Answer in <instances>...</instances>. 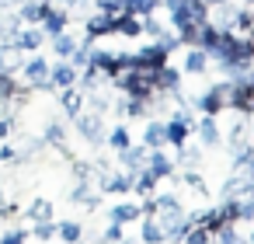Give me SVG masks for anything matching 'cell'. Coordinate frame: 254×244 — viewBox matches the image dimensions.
<instances>
[{"label": "cell", "mask_w": 254, "mask_h": 244, "mask_svg": "<svg viewBox=\"0 0 254 244\" xmlns=\"http://www.w3.org/2000/svg\"><path fill=\"white\" fill-rule=\"evenodd\" d=\"M191 126H195V119H191V112H188V108H178V112H171V119L164 122L167 143H171V147H181V143H188V136H191Z\"/></svg>", "instance_id": "cell-1"}, {"label": "cell", "mask_w": 254, "mask_h": 244, "mask_svg": "<svg viewBox=\"0 0 254 244\" xmlns=\"http://www.w3.org/2000/svg\"><path fill=\"white\" fill-rule=\"evenodd\" d=\"M21 81L35 91H49V63L35 53V56H25V63H21Z\"/></svg>", "instance_id": "cell-2"}, {"label": "cell", "mask_w": 254, "mask_h": 244, "mask_svg": "<svg viewBox=\"0 0 254 244\" xmlns=\"http://www.w3.org/2000/svg\"><path fill=\"white\" fill-rule=\"evenodd\" d=\"M73 122H77V133L91 143V147H105V122H101V115L98 112H77L73 115Z\"/></svg>", "instance_id": "cell-3"}, {"label": "cell", "mask_w": 254, "mask_h": 244, "mask_svg": "<svg viewBox=\"0 0 254 244\" xmlns=\"http://www.w3.org/2000/svg\"><path fill=\"white\" fill-rule=\"evenodd\" d=\"M80 77V70L70 63V60H60L56 67H49V91H63V87H73Z\"/></svg>", "instance_id": "cell-4"}, {"label": "cell", "mask_w": 254, "mask_h": 244, "mask_svg": "<svg viewBox=\"0 0 254 244\" xmlns=\"http://www.w3.org/2000/svg\"><path fill=\"white\" fill-rule=\"evenodd\" d=\"M84 28H87V35H91V39L115 35V14H108V11H94V14H87Z\"/></svg>", "instance_id": "cell-5"}, {"label": "cell", "mask_w": 254, "mask_h": 244, "mask_svg": "<svg viewBox=\"0 0 254 244\" xmlns=\"http://www.w3.org/2000/svg\"><path fill=\"white\" fill-rule=\"evenodd\" d=\"M191 133L198 136L202 147H219V140H223V136H219V126H216V115H202V119L191 126Z\"/></svg>", "instance_id": "cell-6"}, {"label": "cell", "mask_w": 254, "mask_h": 244, "mask_svg": "<svg viewBox=\"0 0 254 244\" xmlns=\"http://www.w3.org/2000/svg\"><path fill=\"white\" fill-rule=\"evenodd\" d=\"M143 167H146L150 174H157L160 181L174 174V164H171V157L164 154V147H157V150H146V164H143Z\"/></svg>", "instance_id": "cell-7"}, {"label": "cell", "mask_w": 254, "mask_h": 244, "mask_svg": "<svg viewBox=\"0 0 254 244\" xmlns=\"http://www.w3.org/2000/svg\"><path fill=\"white\" fill-rule=\"evenodd\" d=\"M209 53L205 49H198V46H188V56H185V74H191V77H202V74H209Z\"/></svg>", "instance_id": "cell-8"}, {"label": "cell", "mask_w": 254, "mask_h": 244, "mask_svg": "<svg viewBox=\"0 0 254 244\" xmlns=\"http://www.w3.org/2000/svg\"><path fill=\"white\" fill-rule=\"evenodd\" d=\"M153 87H157V91H174V87H181V70H174L171 63H160V67L153 70Z\"/></svg>", "instance_id": "cell-9"}, {"label": "cell", "mask_w": 254, "mask_h": 244, "mask_svg": "<svg viewBox=\"0 0 254 244\" xmlns=\"http://www.w3.org/2000/svg\"><path fill=\"white\" fill-rule=\"evenodd\" d=\"M119 154V164H122V171H129V174H136L143 164H146V147H126V150H115Z\"/></svg>", "instance_id": "cell-10"}, {"label": "cell", "mask_w": 254, "mask_h": 244, "mask_svg": "<svg viewBox=\"0 0 254 244\" xmlns=\"http://www.w3.org/2000/svg\"><path fill=\"white\" fill-rule=\"evenodd\" d=\"M66 25H70V14L60 11V7H49L46 18L39 21V28H42L46 35H60V32H66Z\"/></svg>", "instance_id": "cell-11"}, {"label": "cell", "mask_w": 254, "mask_h": 244, "mask_svg": "<svg viewBox=\"0 0 254 244\" xmlns=\"http://www.w3.org/2000/svg\"><path fill=\"white\" fill-rule=\"evenodd\" d=\"M46 39H49V35H46L39 25H28V28L18 32V46H21L25 53H39V49L46 46Z\"/></svg>", "instance_id": "cell-12"}, {"label": "cell", "mask_w": 254, "mask_h": 244, "mask_svg": "<svg viewBox=\"0 0 254 244\" xmlns=\"http://www.w3.org/2000/svg\"><path fill=\"white\" fill-rule=\"evenodd\" d=\"M60 108H63L66 119H73V115L84 108V91H80L77 84H73V87H63V91H60Z\"/></svg>", "instance_id": "cell-13"}, {"label": "cell", "mask_w": 254, "mask_h": 244, "mask_svg": "<svg viewBox=\"0 0 254 244\" xmlns=\"http://www.w3.org/2000/svg\"><path fill=\"white\" fill-rule=\"evenodd\" d=\"M143 147L146 150L167 147V133H164V122L160 119H146V126H143Z\"/></svg>", "instance_id": "cell-14"}, {"label": "cell", "mask_w": 254, "mask_h": 244, "mask_svg": "<svg viewBox=\"0 0 254 244\" xmlns=\"http://www.w3.org/2000/svg\"><path fill=\"white\" fill-rule=\"evenodd\" d=\"M143 213H139V206L136 202H115L112 209H108V220H115V223H132V220H139Z\"/></svg>", "instance_id": "cell-15"}, {"label": "cell", "mask_w": 254, "mask_h": 244, "mask_svg": "<svg viewBox=\"0 0 254 244\" xmlns=\"http://www.w3.org/2000/svg\"><path fill=\"white\" fill-rule=\"evenodd\" d=\"M80 237H84V223H80V220H63V223H56V241L77 244Z\"/></svg>", "instance_id": "cell-16"}, {"label": "cell", "mask_w": 254, "mask_h": 244, "mask_svg": "<svg viewBox=\"0 0 254 244\" xmlns=\"http://www.w3.org/2000/svg\"><path fill=\"white\" fill-rule=\"evenodd\" d=\"M143 220V230H139V241L143 244H164L167 237H164V227L157 223V216H139Z\"/></svg>", "instance_id": "cell-17"}, {"label": "cell", "mask_w": 254, "mask_h": 244, "mask_svg": "<svg viewBox=\"0 0 254 244\" xmlns=\"http://www.w3.org/2000/svg\"><path fill=\"white\" fill-rule=\"evenodd\" d=\"M49 42H53V53H56V60H70V56H73V49H77V39H73V35H66V32H60V35H49Z\"/></svg>", "instance_id": "cell-18"}, {"label": "cell", "mask_w": 254, "mask_h": 244, "mask_svg": "<svg viewBox=\"0 0 254 244\" xmlns=\"http://www.w3.org/2000/svg\"><path fill=\"white\" fill-rule=\"evenodd\" d=\"M28 223H42V220H53V202L49 199H32L28 209H25Z\"/></svg>", "instance_id": "cell-19"}, {"label": "cell", "mask_w": 254, "mask_h": 244, "mask_svg": "<svg viewBox=\"0 0 254 244\" xmlns=\"http://www.w3.org/2000/svg\"><path fill=\"white\" fill-rule=\"evenodd\" d=\"M181 244H212V230H205L202 223H188Z\"/></svg>", "instance_id": "cell-20"}, {"label": "cell", "mask_w": 254, "mask_h": 244, "mask_svg": "<svg viewBox=\"0 0 254 244\" xmlns=\"http://www.w3.org/2000/svg\"><path fill=\"white\" fill-rule=\"evenodd\" d=\"M105 143H108L112 150H126V147L132 143V136H129V129H126V126H115L112 133H105Z\"/></svg>", "instance_id": "cell-21"}, {"label": "cell", "mask_w": 254, "mask_h": 244, "mask_svg": "<svg viewBox=\"0 0 254 244\" xmlns=\"http://www.w3.org/2000/svg\"><path fill=\"white\" fill-rule=\"evenodd\" d=\"M237 32H244V35L254 39V0H247V4L240 7V28Z\"/></svg>", "instance_id": "cell-22"}, {"label": "cell", "mask_w": 254, "mask_h": 244, "mask_svg": "<svg viewBox=\"0 0 254 244\" xmlns=\"http://www.w3.org/2000/svg\"><path fill=\"white\" fill-rule=\"evenodd\" d=\"M32 237H35V241H56V223H53V220L32 223Z\"/></svg>", "instance_id": "cell-23"}, {"label": "cell", "mask_w": 254, "mask_h": 244, "mask_svg": "<svg viewBox=\"0 0 254 244\" xmlns=\"http://www.w3.org/2000/svg\"><path fill=\"white\" fill-rule=\"evenodd\" d=\"M198 154H202V150H195V147H188V143H181V147H178V161H181L185 167H195V164L202 161Z\"/></svg>", "instance_id": "cell-24"}, {"label": "cell", "mask_w": 254, "mask_h": 244, "mask_svg": "<svg viewBox=\"0 0 254 244\" xmlns=\"http://www.w3.org/2000/svg\"><path fill=\"white\" fill-rule=\"evenodd\" d=\"M181 181H185V185H188V188H191L195 195H202V199L209 195V192H205V181H202V174H198V171H188V174H185Z\"/></svg>", "instance_id": "cell-25"}, {"label": "cell", "mask_w": 254, "mask_h": 244, "mask_svg": "<svg viewBox=\"0 0 254 244\" xmlns=\"http://www.w3.org/2000/svg\"><path fill=\"white\" fill-rule=\"evenodd\" d=\"M0 164H21L18 147H11V143H4V147H0Z\"/></svg>", "instance_id": "cell-26"}, {"label": "cell", "mask_w": 254, "mask_h": 244, "mask_svg": "<svg viewBox=\"0 0 254 244\" xmlns=\"http://www.w3.org/2000/svg\"><path fill=\"white\" fill-rule=\"evenodd\" d=\"M25 241H28V234H25L21 227H11L4 237H0V244H25Z\"/></svg>", "instance_id": "cell-27"}, {"label": "cell", "mask_w": 254, "mask_h": 244, "mask_svg": "<svg viewBox=\"0 0 254 244\" xmlns=\"http://www.w3.org/2000/svg\"><path fill=\"white\" fill-rule=\"evenodd\" d=\"M119 237H126V234H122V223H115V220H112V223L105 227V234H101V241H105V244H115Z\"/></svg>", "instance_id": "cell-28"}, {"label": "cell", "mask_w": 254, "mask_h": 244, "mask_svg": "<svg viewBox=\"0 0 254 244\" xmlns=\"http://www.w3.org/2000/svg\"><path fill=\"white\" fill-rule=\"evenodd\" d=\"M14 133V115H0V140H7Z\"/></svg>", "instance_id": "cell-29"}, {"label": "cell", "mask_w": 254, "mask_h": 244, "mask_svg": "<svg viewBox=\"0 0 254 244\" xmlns=\"http://www.w3.org/2000/svg\"><path fill=\"white\" fill-rule=\"evenodd\" d=\"M77 244H105V241H101V237H94V234H91V241H84V237H80V241H77Z\"/></svg>", "instance_id": "cell-30"}, {"label": "cell", "mask_w": 254, "mask_h": 244, "mask_svg": "<svg viewBox=\"0 0 254 244\" xmlns=\"http://www.w3.org/2000/svg\"><path fill=\"white\" fill-rule=\"evenodd\" d=\"M115 244H139V241H129V237H119Z\"/></svg>", "instance_id": "cell-31"}, {"label": "cell", "mask_w": 254, "mask_h": 244, "mask_svg": "<svg viewBox=\"0 0 254 244\" xmlns=\"http://www.w3.org/2000/svg\"><path fill=\"white\" fill-rule=\"evenodd\" d=\"M247 244H254V230H251V234H247Z\"/></svg>", "instance_id": "cell-32"}, {"label": "cell", "mask_w": 254, "mask_h": 244, "mask_svg": "<svg viewBox=\"0 0 254 244\" xmlns=\"http://www.w3.org/2000/svg\"><path fill=\"white\" fill-rule=\"evenodd\" d=\"M171 244H181V241H171Z\"/></svg>", "instance_id": "cell-33"}]
</instances>
